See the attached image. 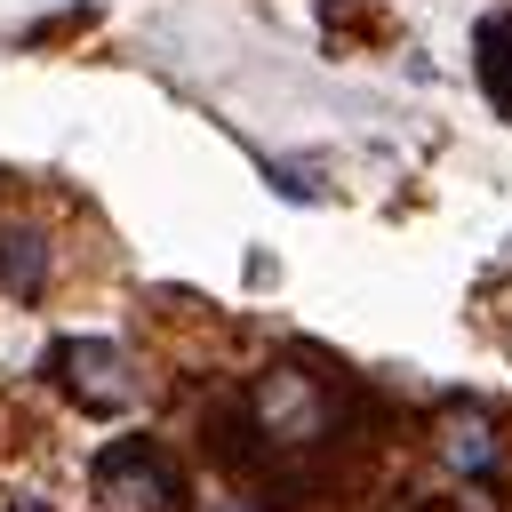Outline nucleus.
Segmentation results:
<instances>
[{
    "mask_svg": "<svg viewBox=\"0 0 512 512\" xmlns=\"http://www.w3.org/2000/svg\"><path fill=\"white\" fill-rule=\"evenodd\" d=\"M96 504L104 512H184V464L152 432H120L96 456Z\"/></svg>",
    "mask_w": 512,
    "mask_h": 512,
    "instance_id": "f257e3e1",
    "label": "nucleus"
},
{
    "mask_svg": "<svg viewBox=\"0 0 512 512\" xmlns=\"http://www.w3.org/2000/svg\"><path fill=\"white\" fill-rule=\"evenodd\" d=\"M48 384H56L72 408H88V416H112V408L136 400L128 352L104 344V336H64V344H48Z\"/></svg>",
    "mask_w": 512,
    "mask_h": 512,
    "instance_id": "f03ea898",
    "label": "nucleus"
},
{
    "mask_svg": "<svg viewBox=\"0 0 512 512\" xmlns=\"http://www.w3.org/2000/svg\"><path fill=\"white\" fill-rule=\"evenodd\" d=\"M48 272H56V240L40 224H0V296L32 304L48 296Z\"/></svg>",
    "mask_w": 512,
    "mask_h": 512,
    "instance_id": "7ed1b4c3",
    "label": "nucleus"
},
{
    "mask_svg": "<svg viewBox=\"0 0 512 512\" xmlns=\"http://www.w3.org/2000/svg\"><path fill=\"white\" fill-rule=\"evenodd\" d=\"M472 72H480L488 104H496V112L512 120V8L480 16V32H472Z\"/></svg>",
    "mask_w": 512,
    "mask_h": 512,
    "instance_id": "20e7f679",
    "label": "nucleus"
},
{
    "mask_svg": "<svg viewBox=\"0 0 512 512\" xmlns=\"http://www.w3.org/2000/svg\"><path fill=\"white\" fill-rule=\"evenodd\" d=\"M440 456H448L464 480H488V472H496V424H488V416H448V424H440Z\"/></svg>",
    "mask_w": 512,
    "mask_h": 512,
    "instance_id": "39448f33",
    "label": "nucleus"
}]
</instances>
